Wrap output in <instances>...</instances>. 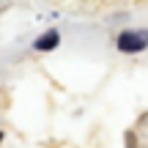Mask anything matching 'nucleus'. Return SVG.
I'll return each instance as SVG.
<instances>
[{
  "instance_id": "obj_1",
  "label": "nucleus",
  "mask_w": 148,
  "mask_h": 148,
  "mask_svg": "<svg viewBox=\"0 0 148 148\" xmlns=\"http://www.w3.org/2000/svg\"><path fill=\"white\" fill-rule=\"evenodd\" d=\"M145 47H148V30H123L118 36L121 52H143Z\"/></svg>"
},
{
  "instance_id": "obj_2",
  "label": "nucleus",
  "mask_w": 148,
  "mask_h": 148,
  "mask_svg": "<svg viewBox=\"0 0 148 148\" xmlns=\"http://www.w3.org/2000/svg\"><path fill=\"white\" fill-rule=\"evenodd\" d=\"M58 41H60L58 30H47L41 38H36V44H33V47H36L38 52H47V49H55V47H58Z\"/></svg>"
},
{
  "instance_id": "obj_3",
  "label": "nucleus",
  "mask_w": 148,
  "mask_h": 148,
  "mask_svg": "<svg viewBox=\"0 0 148 148\" xmlns=\"http://www.w3.org/2000/svg\"><path fill=\"white\" fill-rule=\"evenodd\" d=\"M0 140H3V132H0Z\"/></svg>"
}]
</instances>
